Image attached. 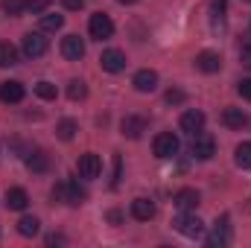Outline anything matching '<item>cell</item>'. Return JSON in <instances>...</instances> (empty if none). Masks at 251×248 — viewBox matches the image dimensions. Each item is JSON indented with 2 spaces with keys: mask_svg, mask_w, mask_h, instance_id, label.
Wrapping results in <instances>:
<instances>
[{
  "mask_svg": "<svg viewBox=\"0 0 251 248\" xmlns=\"http://www.w3.org/2000/svg\"><path fill=\"white\" fill-rule=\"evenodd\" d=\"M62 56L67 62H79L85 56V41L79 35H64L62 38Z\"/></svg>",
  "mask_w": 251,
  "mask_h": 248,
  "instance_id": "obj_10",
  "label": "cell"
},
{
  "mask_svg": "<svg viewBox=\"0 0 251 248\" xmlns=\"http://www.w3.org/2000/svg\"><path fill=\"white\" fill-rule=\"evenodd\" d=\"M35 94L41 97V99H56V85L53 82H47V79H41V82H35Z\"/></svg>",
  "mask_w": 251,
  "mask_h": 248,
  "instance_id": "obj_27",
  "label": "cell"
},
{
  "mask_svg": "<svg viewBox=\"0 0 251 248\" xmlns=\"http://www.w3.org/2000/svg\"><path fill=\"white\" fill-rule=\"evenodd\" d=\"M240 62H243V67H249L251 70V44H246V47L240 50Z\"/></svg>",
  "mask_w": 251,
  "mask_h": 248,
  "instance_id": "obj_33",
  "label": "cell"
},
{
  "mask_svg": "<svg viewBox=\"0 0 251 248\" xmlns=\"http://www.w3.org/2000/svg\"><path fill=\"white\" fill-rule=\"evenodd\" d=\"M219 67H222V56L213 50H201L196 56V70H201V73H219Z\"/></svg>",
  "mask_w": 251,
  "mask_h": 248,
  "instance_id": "obj_12",
  "label": "cell"
},
{
  "mask_svg": "<svg viewBox=\"0 0 251 248\" xmlns=\"http://www.w3.org/2000/svg\"><path fill=\"white\" fill-rule=\"evenodd\" d=\"M117 3H126V6H128V3H137V0H117Z\"/></svg>",
  "mask_w": 251,
  "mask_h": 248,
  "instance_id": "obj_38",
  "label": "cell"
},
{
  "mask_svg": "<svg viewBox=\"0 0 251 248\" xmlns=\"http://www.w3.org/2000/svg\"><path fill=\"white\" fill-rule=\"evenodd\" d=\"M76 128H79V125H76V120H70V117H67V120H62V123L56 125V134H59L62 140H73Z\"/></svg>",
  "mask_w": 251,
  "mask_h": 248,
  "instance_id": "obj_28",
  "label": "cell"
},
{
  "mask_svg": "<svg viewBox=\"0 0 251 248\" xmlns=\"http://www.w3.org/2000/svg\"><path fill=\"white\" fill-rule=\"evenodd\" d=\"M120 170H123V161H120V155H114V181H111L114 187H117V181H120Z\"/></svg>",
  "mask_w": 251,
  "mask_h": 248,
  "instance_id": "obj_34",
  "label": "cell"
},
{
  "mask_svg": "<svg viewBox=\"0 0 251 248\" xmlns=\"http://www.w3.org/2000/svg\"><path fill=\"white\" fill-rule=\"evenodd\" d=\"M173 204L181 207V210H196V207H199V193H196L193 187H184V190H178V193L173 196Z\"/></svg>",
  "mask_w": 251,
  "mask_h": 248,
  "instance_id": "obj_18",
  "label": "cell"
},
{
  "mask_svg": "<svg viewBox=\"0 0 251 248\" xmlns=\"http://www.w3.org/2000/svg\"><path fill=\"white\" fill-rule=\"evenodd\" d=\"M204 243H207L210 248H225V246H228V243H231V219H228V216H222V219L213 225V234H210Z\"/></svg>",
  "mask_w": 251,
  "mask_h": 248,
  "instance_id": "obj_8",
  "label": "cell"
},
{
  "mask_svg": "<svg viewBox=\"0 0 251 248\" xmlns=\"http://www.w3.org/2000/svg\"><path fill=\"white\" fill-rule=\"evenodd\" d=\"M234 161H237V167L251 170V143H249V140L237 146V152H234Z\"/></svg>",
  "mask_w": 251,
  "mask_h": 248,
  "instance_id": "obj_23",
  "label": "cell"
},
{
  "mask_svg": "<svg viewBox=\"0 0 251 248\" xmlns=\"http://www.w3.org/2000/svg\"><path fill=\"white\" fill-rule=\"evenodd\" d=\"M225 9H228V0H213L210 3V15H213V26H225Z\"/></svg>",
  "mask_w": 251,
  "mask_h": 248,
  "instance_id": "obj_24",
  "label": "cell"
},
{
  "mask_svg": "<svg viewBox=\"0 0 251 248\" xmlns=\"http://www.w3.org/2000/svg\"><path fill=\"white\" fill-rule=\"evenodd\" d=\"M76 170H79V178H85V181H94V178H100V173H102V161H100V155H94V152H85V155L79 158Z\"/></svg>",
  "mask_w": 251,
  "mask_h": 248,
  "instance_id": "obj_6",
  "label": "cell"
},
{
  "mask_svg": "<svg viewBox=\"0 0 251 248\" xmlns=\"http://www.w3.org/2000/svg\"><path fill=\"white\" fill-rule=\"evenodd\" d=\"M178 125H181V131L196 134V131H201V128H204V114H201V111H196V108H190V111H184V114H181Z\"/></svg>",
  "mask_w": 251,
  "mask_h": 248,
  "instance_id": "obj_14",
  "label": "cell"
},
{
  "mask_svg": "<svg viewBox=\"0 0 251 248\" xmlns=\"http://www.w3.org/2000/svg\"><path fill=\"white\" fill-rule=\"evenodd\" d=\"M64 9H70V12H76V9H82L85 6V0H62Z\"/></svg>",
  "mask_w": 251,
  "mask_h": 248,
  "instance_id": "obj_35",
  "label": "cell"
},
{
  "mask_svg": "<svg viewBox=\"0 0 251 248\" xmlns=\"http://www.w3.org/2000/svg\"><path fill=\"white\" fill-rule=\"evenodd\" d=\"M64 26V18L62 15H41V29L44 32H56Z\"/></svg>",
  "mask_w": 251,
  "mask_h": 248,
  "instance_id": "obj_26",
  "label": "cell"
},
{
  "mask_svg": "<svg viewBox=\"0 0 251 248\" xmlns=\"http://www.w3.org/2000/svg\"><path fill=\"white\" fill-rule=\"evenodd\" d=\"M62 243H64L62 234H50V237H47V246H62Z\"/></svg>",
  "mask_w": 251,
  "mask_h": 248,
  "instance_id": "obj_36",
  "label": "cell"
},
{
  "mask_svg": "<svg viewBox=\"0 0 251 248\" xmlns=\"http://www.w3.org/2000/svg\"><path fill=\"white\" fill-rule=\"evenodd\" d=\"M26 204H29V196H26L24 187H9L6 190V207L9 210H26Z\"/></svg>",
  "mask_w": 251,
  "mask_h": 248,
  "instance_id": "obj_16",
  "label": "cell"
},
{
  "mask_svg": "<svg viewBox=\"0 0 251 248\" xmlns=\"http://www.w3.org/2000/svg\"><path fill=\"white\" fill-rule=\"evenodd\" d=\"M120 128H123V134L128 137V140H137V137L146 131V120H143V117H137V114H128V117H123Z\"/></svg>",
  "mask_w": 251,
  "mask_h": 248,
  "instance_id": "obj_15",
  "label": "cell"
},
{
  "mask_svg": "<svg viewBox=\"0 0 251 248\" xmlns=\"http://www.w3.org/2000/svg\"><path fill=\"white\" fill-rule=\"evenodd\" d=\"M24 6H26V12H32V15H44L47 6H50V0H24Z\"/></svg>",
  "mask_w": 251,
  "mask_h": 248,
  "instance_id": "obj_30",
  "label": "cell"
},
{
  "mask_svg": "<svg viewBox=\"0 0 251 248\" xmlns=\"http://www.w3.org/2000/svg\"><path fill=\"white\" fill-rule=\"evenodd\" d=\"M173 228H176L178 234H184L187 240H201V237H204V222H201L196 213H181V216H176Z\"/></svg>",
  "mask_w": 251,
  "mask_h": 248,
  "instance_id": "obj_3",
  "label": "cell"
},
{
  "mask_svg": "<svg viewBox=\"0 0 251 248\" xmlns=\"http://www.w3.org/2000/svg\"><path fill=\"white\" fill-rule=\"evenodd\" d=\"M67 97H70L73 102H76V99H85V97H88L85 82H82V79H70V82H67Z\"/></svg>",
  "mask_w": 251,
  "mask_h": 248,
  "instance_id": "obj_25",
  "label": "cell"
},
{
  "mask_svg": "<svg viewBox=\"0 0 251 248\" xmlns=\"http://www.w3.org/2000/svg\"><path fill=\"white\" fill-rule=\"evenodd\" d=\"M88 32H91L94 41H105V38L114 35V21H111L105 12H97V15H91V21H88Z\"/></svg>",
  "mask_w": 251,
  "mask_h": 248,
  "instance_id": "obj_5",
  "label": "cell"
},
{
  "mask_svg": "<svg viewBox=\"0 0 251 248\" xmlns=\"http://www.w3.org/2000/svg\"><path fill=\"white\" fill-rule=\"evenodd\" d=\"M38 231H41V222H38L35 216H24V219L18 222V234H21V237H35Z\"/></svg>",
  "mask_w": 251,
  "mask_h": 248,
  "instance_id": "obj_21",
  "label": "cell"
},
{
  "mask_svg": "<svg viewBox=\"0 0 251 248\" xmlns=\"http://www.w3.org/2000/svg\"><path fill=\"white\" fill-rule=\"evenodd\" d=\"M0 9L6 12V15H21V12H26V6H24V0H0Z\"/></svg>",
  "mask_w": 251,
  "mask_h": 248,
  "instance_id": "obj_29",
  "label": "cell"
},
{
  "mask_svg": "<svg viewBox=\"0 0 251 248\" xmlns=\"http://www.w3.org/2000/svg\"><path fill=\"white\" fill-rule=\"evenodd\" d=\"M178 149H181V140H178V134H173V131H161V134L152 140L155 158H176Z\"/></svg>",
  "mask_w": 251,
  "mask_h": 248,
  "instance_id": "obj_4",
  "label": "cell"
},
{
  "mask_svg": "<svg viewBox=\"0 0 251 248\" xmlns=\"http://www.w3.org/2000/svg\"><path fill=\"white\" fill-rule=\"evenodd\" d=\"M18 64V50L9 41H0V67H12Z\"/></svg>",
  "mask_w": 251,
  "mask_h": 248,
  "instance_id": "obj_22",
  "label": "cell"
},
{
  "mask_svg": "<svg viewBox=\"0 0 251 248\" xmlns=\"http://www.w3.org/2000/svg\"><path fill=\"white\" fill-rule=\"evenodd\" d=\"M131 85H134V91H140V94H152L155 88H158V73L155 70H137L134 73V79H131Z\"/></svg>",
  "mask_w": 251,
  "mask_h": 248,
  "instance_id": "obj_11",
  "label": "cell"
},
{
  "mask_svg": "<svg viewBox=\"0 0 251 248\" xmlns=\"http://www.w3.org/2000/svg\"><path fill=\"white\" fill-rule=\"evenodd\" d=\"M53 198L62 201V204H82L88 198V190L79 187L76 178H64V181H59V184L53 187Z\"/></svg>",
  "mask_w": 251,
  "mask_h": 248,
  "instance_id": "obj_1",
  "label": "cell"
},
{
  "mask_svg": "<svg viewBox=\"0 0 251 248\" xmlns=\"http://www.w3.org/2000/svg\"><path fill=\"white\" fill-rule=\"evenodd\" d=\"M24 85L18 82V79H6V82H0V102H6V105H15V102H21L24 99Z\"/></svg>",
  "mask_w": 251,
  "mask_h": 248,
  "instance_id": "obj_9",
  "label": "cell"
},
{
  "mask_svg": "<svg viewBox=\"0 0 251 248\" xmlns=\"http://www.w3.org/2000/svg\"><path fill=\"white\" fill-rule=\"evenodd\" d=\"M167 102H170V105H181V102H184V91L170 88V91H167Z\"/></svg>",
  "mask_w": 251,
  "mask_h": 248,
  "instance_id": "obj_31",
  "label": "cell"
},
{
  "mask_svg": "<svg viewBox=\"0 0 251 248\" xmlns=\"http://www.w3.org/2000/svg\"><path fill=\"white\" fill-rule=\"evenodd\" d=\"M190 155H193L196 161H210V158L216 155V140H213V134L196 131L193 140H190Z\"/></svg>",
  "mask_w": 251,
  "mask_h": 248,
  "instance_id": "obj_2",
  "label": "cell"
},
{
  "mask_svg": "<svg viewBox=\"0 0 251 248\" xmlns=\"http://www.w3.org/2000/svg\"><path fill=\"white\" fill-rule=\"evenodd\" d=\"M108 219H111V222H114V225H117V222H120V219H123V216H120V213H117V210H111V213H108Z\"/></svg>",
  "mask_w": 251,
  "mask_h": 248,
  "instance_id": "obj_37",
  "label": "cell"
},
{
  "mask_svg": "<svg viewBox=\"0 0 251 248\" xmlns=\"http://www.w3.org/2000/svg\"><path fill=\"white\" fill-rule=\"evenodd\" d=\"M100 64H102L105 73H120V70H126V56L120 50H102Z\"/></svg>",
  "mask_w": 251,
  "mask_h": 248,
  "instance_id": "obj_13",
  "label": "cell"
},
{
  "mask_svg": "<svg viewBox=\"0 0 251 248\" xmlns=\"http://www.w3.org/2000/svg\"><path fill=\"white\" fill-rule=\"evenodd\" d=\"M131 216H134L137 222H149V219L155 216V201H152V198H134V201H131Z\"/></svg>",
  "mask_w": 251,
  "mask_h": 248,
  "instance_id": "obj_17",
  "label": "cell"
},
{
  "mask_svg": "<svg viewBox=\"0 0 251 248\" xmlns=\"http://www.w3.org/2000/svg\"><path fill=\"white\" fill-rule=\"evenodd\" d=\"M26 167H29L32 173H47V170H50V158H47L41 149H35V152L26 155Z\"/></svg>",
  "mask_w": 251,
  "mask_h": 248,
  "instance_id": "obj_20",
  "label": "cell"
},
{
  "mask_svg": "<svg viewBox=\"0 0 251 248\" xmlns=\"http://www.w3.org/2000/svg\"><path fill=\"white\" fill-rule=\"evenodd\" d=\"M222 123L228 125V128H243V125L249 123V117H246L243 108H225L222 111Z\"/></svg>",
  "mask_w": 251,
  "mask_h": 248,
  "instance_id": "obj_19",
  "label": "cell"
},
{
  "mask_svg": "<svg viewBox=\"0 0 251 248\" xmlns=\"http://www.w3.org/2000/svg\"><path fill=\"white\" fill-rule=\"evenodd\" d=\"M237 94L251 102V79H240V82H237Z\"/></svg>",
  "mask_w": 251,
  "mask_h": 248,
  "instance_id": "obj_32",
  "label": "cell"
},
{
  "mask_svg": "<svg viewBox=\"0 0 251 248\" xmlns=\"http://www.w3.org/2000/svg\"><path fill=\"white\" fill-rule=\"evenodd\" d=\"M249 3H251V0H249Z\"/></svg>",
  "mask_w": 251,
  "mask_h": 248,
  "instance_id": "obj_39",
  "label": "cell"
},
{
  "mask_svg": "<svg viewBox=\"0 0 251 248\" xmlns=\"http://www.w3.org/2000/svg\"><path fill=\"white\" fill-rule=\"evenodd\" d=\"M21 50H24V56H26V59H41V56L47 53V38H44L41 32H26V35H24Z\"/></svg>",
  "mask_w": 251,
  "mask_h": 248,
  "instance_id": "obj_7",
  "label": "cell"
}]
</instances>
